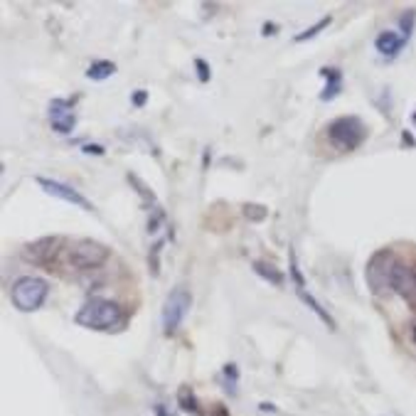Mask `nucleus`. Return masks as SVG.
<instances>
[{
    "instance_id": "25",
    "label": "nucleus",
    "mask_w": 416,
    "mask_h": 416,
    "mask_svg": "<svg viewBox=\"0 0 416 416\" xmlns=\"http://www.w3.org/2000/svg\"><path fill=\"white\" fill-rule=\"evenodd\" d=\"M412 338H414V343H416V325H414V330H412Z\"/></svg>"
},
{
    "instance_id": "1",
    "label": "nucleus",
    "mask_w": 416,
    "mask_h": 416,
    "mask_svg": "<svg viewBox=\"0 0 416 416\" xmlns=\"http://www.w3.org/2000/svg\"><path fill=\"white\" fill-rule=\"evenodd\" d=\"M121 318H124V313H121L119 303L106 301V298H92L77 311L74 323L89 330H111L121 323Z\"/></svg>"
},
{
    "instance_id": "19",
    "label": "nucleus",
    "mask_w": 416,
    "mask_h": 416,
    "mask_svg": "<svg viewBox=\"0 0 416 416\" xmlns=\"http://www.w3.org/2000/svg\"><path fill=\"white\" fill-rule=\"evenodd\" d=\"M414 10H409V15H404L402 18V28H404V40H409V35H412V25H414Z\"/></svg>"
},
{
    "instance_id": "3",
    "label": "nucleus",
    "mask_w": 416,
    "mask_h": 416,
    "mask_svg": "<svg viewBox=\"0 0 416 416\" xmlns=\"http://www.w3.org/2000/svg\"><path fill=\"white\" fill-rule=\"evenodd\" d=\"M397 256H394L392 249H380L377 254H372V259L367 261L365 266V281L370 286V291L375 296H382L392 288V274L394 266H397Z\"/></svg>"
},
{
    "instance_id": "26",
    "label": "nucleus",
    "mask_w": 416,
    "mask_h": 416,
    "mask_svg": "<svg viewBox=\"0 0 416 416\" xmlns=\"http://www.w3.org/2000/svg\"><path fill=\"white\" fill-rule=\"evenodd\" d=\"M414 274H416V266H414Z\"/></svg>"
},
{
    "instance_id": "13",
    "label": "nucleus",
    "mask_w": 416,
    "mask_h": 416,
    "mask_svg": "<svg viewBox=\"0 0 416 416\" xmlns=\"http://www.w3.org/2000/svg\"><path fill=\"white\" fill-rule=\"evenodd\" d=\"M296 291H298V298H301V301H303V303H306V306H308V308H311V311H313V313H316V316H318L320 320H323V323H325V325H328V328H330V330H335V320H333V318H330V313H328V311H325V308H323V306H320V303L316 301V298H313V296H311V293H306V286H303V288H296Z\"/></svg>"
},
{
    "instance_id": "9",
    "label": "nucleus",
    "mask_w": 416,
    "mask_h": 416,
    "mask_svg": "<svg viewBox=\"0 0 416 416\" xmlns=\"http://www.w3.org/2000/svg\"><path fill=\"white\" fill-rule=\"evenodd\" d=\"M50 124L55 128L57 133H62V136H67V133L74 131V124H77V119H74V111H72V101H64V99H55L50 104Z\"/></svg>"
},
{
    "instance_id": "23",
    "label": "nucleus",
    "mask_w": 416,
    "mask_h": 416,
    "mask_svg": "<svg viewBox=\"0 0 416 416\" xmlns=\"http://www.w3.org/2000/svg\"><path fill=\"white\" fill-rule=\"evenodd\" d=\"M210 416H229V414H227V409H224L222 404H217V407H215V412H212Z\"/></svg>"
},
{
    "instance_id": "22",
    "label": "nucleus",
    "mask_w": 416,
    "mask_h": 416,
    "mask_svg": "<svg viewBox=\"0 0 416 416\" xmlns=\"http://www.w3.org/2000/svg\"><path fill=\"white\" fill-rule=\"evenodd\" d=\"M84 153H94V156H104V148H101V146H87V148H84Z\"/></svg>"
},
{
    "instance_id": "4",
    "label": "nucleus",
    "mask_w": 416,
    "mask_h": 416,
    "mask_svg": "<svg viewBox=\"0 0 416 416\" xmlns=\"http://www.w3.org/2000/svg\"><path fill=\"white\" fill-rule=\"evenodd\" d=\"M367 128L357 116H340L328 126V138L338 151H355L362 146Z\"/></svg>"
},
{
    "instance_id": "14",
    "label": "nucleus",
    "mask_w": 416,
    "mask_h": 416,
    "mask_svg": "<svg viewBox=\"0 0 416 416\" xmlns=\"http://www.w3.org/2000/svg\"><path fill=\"white\" fill-rule=\"evenodd\" d=\"M114 72H116V64L114 62L101 60V62H94L92 67L87 69V77L92 79V82H104V79H109Z\"/></svg>"
},
{
    "instance_id": "2",
    "label": "nucleus",
    "mask_w": 416,
    "mask_h": 416,
    "mask_svg": "<svg viewBox=\"0 0 416 416\" xmlns=\"http://www.w3.org/2000/svg\"><path fill=\"white\" fill-rule=\"evenodd\" d=\"M47 293H50V286H47L45 279H40V276H20L10 288V301H13L18 311L32 313L45 303Z\"/></svg>"
},
{
    "instance_id": "27",
    "label": "nucleus",
    "mask_w": 416,
    "mask_h": 416,
    "mask_svg": "<svg viewBox=\"0 0 416 416\" xmlns=\"http://www.w3.org/2000/svg\"><path fill=\"white\" fill-rule=\"evenodd\" d=\"M414 121H416V114H414Z\"/></svg>"
},
{
    "instance_id": "12",
    "label": "nucleus",
    "mask_w": 416,
    "mask_h": 416,
    "mask_svg": "<svg viewBox=\"0 0 416 416\" xmlns=\"http://www.w3.org/2000/svg\"><path fill=\"white\" fill-rule=\"evenodd\" d=\"M402 45H404V35H397V32H392V30L382 32V35L375 40L377 52L384 57H394L399 50H402Z\"/></svg>"
},
{
    "instance_id": "11",
    "label": "nucleus",
    "mask_w": 416,
    "mask_h": 416,
    "mask_svg": "<svg viewBox=\"0 0 416 416\" xmlns=\"http://www.w3.org/2000/svg\"><path fill=\"white\" fill-rule=\"evenodd\" d=\"M320 74L325 77V89H323V94H320V99L333 101L335 96L340 94V89H343V74H340V69H335V67H323L320 69Z\"/></svg>"
},
{
    "instance_id": "6",
    "label": "nucleus",
    "mask_w": 416,
    "mask_h": 416,
    "mask_svg": "<svg viewBox=\"0 0 416 416\" xmlns=\"http://www.w3.org/2000/svg\"><path fill=\"white\" fill-rule=\"evenodd\" d=\"M190 306H192V296H190L188 288L178 286V288L170 291V296L165 298V303H163V328H165V333L173 335L175 330L180 328V323H183L185 316H188Z\"/></svg>"
},
{
    "instance_id": "5",
    "label": "nucleus",
    "mask_w": 416,
    "mask_h": 416,
    "mask_svg": "<svg viewBox=\"0 0 416 416\" xmlns=\"http://www.w3.org/2000/svg\"><path fill=\"white\" fill-rule=\"evenodd\" d=\"M109 247L101 242H94V239H79V242L72 244V249H69V264L74 266V269H82V271H89V269H99V266H104L106 261H109Z\"/></svg>"
},
{
    "instance_id": "7",
    "label": "nucleus",
    "mask_w": 416,
    "mask_h": 416,
    "mask_svg": "<svg viewBox=\"0 0 416 416\" xmlns=\"http://www.w3.org/2000/svg\"><path fill=\"white\" fill-rule=\"evenodd\" d=\"M37 185H40V188L45 190L47 195L57 197V200H62V202H69V205H74V207H82V210H87V212H92V210H94V205H92V202L87 200V197L82 195V192H77L74 188H69V185L60 183V180L37 178Z\"/></svg>"
},
{
    "instance_id": "21",
    "label": "nucleus",
    "mask_w": 416,
    "mask_h": 416,
    "mask_svg": "<svg viewBox=\"0 0 416 416\" xmlns=\"http://www.w3.org/2000/svg\"><path fill=\"white\" fill-rule=\"evenodd\" d=\"M146 99H148V94L143 92V89H138V92L133 94V106H143L146 104Z\"/></svg>"
},
{
    "instance_id": "15",
    "label": "nucleus",
    "mask_w": 416,
    "mask_h": 416,
    "mask_svg": "<svg viewBox=\"0 0 416 416\" xmlns=\"http://www.w3.org/2000/svg\"><path fill=\"white\" fill-rule=\"evenodd\" d=\"M254 271L259 276H264L266 281H271L274 286H281L284 284V274H281L279 269H276L274 264H266V261H254Z\"/></svg>"
},
{
    "instance_id": "16",
    "label": "nucleus",
    "mask_w": 416,
    "mask_h": 416,
    "mask_svg": "<svg viewBox=\"0 0 416 416\" xmlns=\"http://www.w3.org/2000/svg\"><path fill=\"white\" fill-rule=\"evenodd\" d=\"M178 402H180V407H183L185 412H192V414L200 412V409H197V399H195V394H192V389H190V387H180Z\"/></svg>"
},
{
    "instance_id": "24",
    "label": "nucleus",
    "mask_w": 416,
    "mask_h": 416,
    "mask_svg": "<svg viewBox=\"0 0 416 416\" xmlns=\"http://www.w3.org/2000/svg\"><path fill=\"white\" fill-rule=\"evenodd\" d=\"M274 25H264V35H274Z\"/></svg>"
},
{
    "instance_id": "17",
    "label": "nucleus",
    "mask_w": 416,
    "mask_h": 416,
    "mask_svg": "<svg viewBox=\"0 0 416 416\" xmlns=\"http://www.w3.org/2000/svg\"><path fill=\"white\" fill-rule=\"evenodd\" d=\"M330 25V18H320L313 28H308L306 32H301V35H296V42H306V40H313V37L318 35L320 30H325Z\"/></svg>"
},
{
    "instance_id": "10",
    "label": "nucleus",
    "mask_w": 416,
    "mask_h": 416,
    "mask_svg": "<svg viewBox=\"0 0 416 416\" xmlns=\"http://www.w3.org/2000/svg\"><path fill=\"white\" fill-rule=\"evenodd\" d=\"M392 291H397L399 296L407 298V301H414V298H416V274H414L412 266H407V264H397V266H394Z\"/></svg>"
},
{
    "instance_id": "8",
    "label": "nucleus",
    "mask_w": 416,
    "mask_h": 416,
    "mask_svg": "<svg viewBox=\"0 0 416 416\" xmlns=\"http://www.w3.org/2000/svg\"><path fill=\"white\" fill-rule=\"evenodd\" d=\"M60 247H62L60 237H42L32 244H25L20 256H23L28 264H47V261L55 259V256L60 254Z\"/></svg>"
},
{
    "instance_id": "18",
    "label": "nucleus",
    "mask_w": 416,
    "mask_h": 416,
    "mask_svg": "<svg viewBox=\"0 0 416 416\" xmlns=\"http://www.w3.org/2000/svg\"><path fill=\"white\" fill-rule=\"evenodd\" d=\"M244 215H247V220H252V222H261V220H266V207L244 205Z\"/></svg>"
},
{
    "instance_id": "20",
    "label": "nucleus",
    "mask_w": 416,
    "mask_h": 416,
    "mask_svg": "<svg viewBox=\"0 0 416 416\" xmlns=\"http://www.w3.org/2000/svg\"><path fill=\"white\" fill-rule=\"evenodd\" d=\"M195 67H197V72H200V82H207V79H210V69H207V64L202 60H195Z\"/></svg>"
}]
</instances>
